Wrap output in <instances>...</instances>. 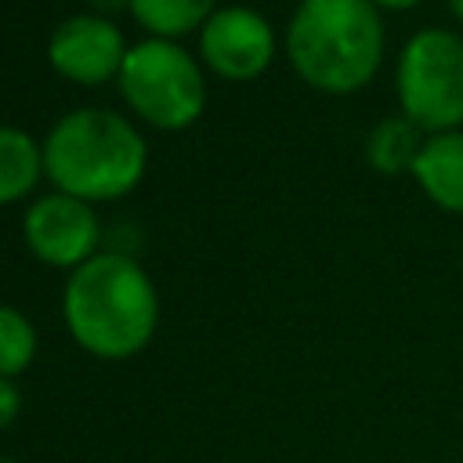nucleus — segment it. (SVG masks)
<instances>
[{
    "mask_svg": "<svg viewBox=\"0 0 463 463\" xmlns=\"http://www.w3.org/2000/svg\"><path fill=\"white\" fill-rule=\"evenodd\" d=\"M398 112L423 134L463 130V33L445 25L416 29L394 61Z\"/></svg>",
    "mask_w": 463,
    "mask_h": 463,
    "instance_id": "obj_5",
    "label": "nucleus"
},
{
    "mask_svg": "<svg viewBox=\"0 0 463 463\" xmlns=\"http://www.w3.org/2000/svg\"><path fill=\"white\" fill-rule=\"evenodd\" d=\"M127 51L130 43L123 40V29L116 25V18H105L94 11L69 14L65 22H58V29L47 40L51 69L80 87H98L116 80Z\"/></svg>",
    "mask_w": 463,
    "mask_h": 463,
    "instance_id": "obj_8",
    "label": "nucleus"
},
{
    "mask_svg": "<svg viewBox=\"0 0 463 463\" xmlns=\"http://www.w3.org/2000/svg\"><path fill=\"white\" fill-rule=\"evenodd\" d=\"M286 54L307 87L354 94L383 65V11L373 0H300L286 25Z\"/></svg>",
    "mask_w": 463,
    "mask_h": 463,
    "instance_id": "obj_2",
    "label": "nucleus"
},
{
    "mask_svg": "<svg viewBox=\"0 0 463 463\" xmlns=\"http://www.w3.org/2000/svg\"><path fill=\"white\" fill-rule=\"evenodd\" d=\"M87 4H90V11H94V14H105V18H112L119 7H127V11H130V0H87Z\"/></svg>",
    "mask_w": 463,
    "mask_h": 463,
    "instance_id": "obj_15",
    "label": "nucleus"
},
{
    "mask_svg": "<svg viewBox=\"0 0 463 463\" xmlns=\"http://www.w3.org/2000/svg\"><path fill=\"white\" fill-rule=\"evenodd\" d=\"M199 51L210 72H217L221 80H257L260 72H268L271 58H275V29L271 22L246 7V4H228L217 7L210 14V22L199 29Z\"/></svg>",
    "mask_w": 463,
    "mask_h": 463,
    "instance_id": "obj_7",
    "label": "nucleus"
},
{
    "mask_svg": "<svg viewBox=\"0 0 463 463\" xmlns=\"http://www.w3.org/2000/svg\"><path fill=\"white\" fill-rule=\"evenodd\" d=\"M61 315L69 336L87 354L123 362L148 347L159 322V293L134 257L98 250L72 268L61 293Z\"/></svg>",
    "mask_w": 463,
    "mask_h": 463,
    "instance_id": "obj_1",
    "label": "nucleus"
},
{
    "mask_svg": "<svg viewBox=\"0 0 463 463\" xmlns=\"http://www.w3.org/2000/svg\"><path fill=\"white\" fill-rule=\"evenodd\" d=\"M0 463H7V459H0Z\"/></svg>",
    "mask_w": 463,
    "mask_h": 463,
    "instance_id": "obj_18",
    "label": "nucleus"
},
{
    "mask_svg": "<svg viewBox=\"0 0 463 463\" xmlns=\"http://www.w3.org/2000/svg\"><path fill=\"white\" fill-rule=\"evenodd\" d=\"M43 177V145L25 130L0 123V206L25 199Z\"/></svg>",
    "mask_w": 463,
    "mask_h": 463,
    "instance_id": "obj_11",
    "label": "nucleus"
},
{
    "mask_svg": "<svg viewBox=\"0 0 463 463\" xmlns=\"http://www.w3.org/2000/svg\"><path fill=\"white\" fill-rule=\"evenodd\" d=\"M22 235L33 257H40L51 268H80L98 253L101 224L94 213V203L76 199L69 192H47L29 203L22 217Z\"/></svg>",
    "mask_w": 463,
    "mask_h": 463,
    "instance_id": "obj_6",
    "label": "nucleus"
},
{
    "mask_svg": "<svg viewBox=\"0 0 463 463\" xmlns=\"http://www.w3.org/2000/svg\"><path fill=\"white\" fill-rule=\"evenodd\" d=\"M445 4H449V11L456 14V22L463 25V0H445Z\"/></svg>",
    "mask_w": 463,
    "mask_h": 463,
    "instance_id": "obj_17",
    "label": "nucleus"
},
{
    "mask_svg": "<svg viewBox=\"0 0 463 463\" xmlns=\"http://www.w3.org/2000/svg\"><path fill=\"white\" fill-rule=\"evenodd\" d=\"M380 11H412V7H420L423 0H373Z\"/></svg>",
    "mask_w": 463,
    "mask_h": 463,
    "instance_id": "obj_16",
    "label": "nucleus"
},
{
    "mask_svg": "<svg viewBox=\"0 0 463 463\" xmlns=\"http://www.w3.org/2000/svg\"><path fill=\"white\" fill-rule=\"evenodd\" d=\"M116 83L130 112L156 130H184L203 116L206 105V80L199 61L177 40L163 36L130 43Z\"/></svg>",
    "mask_w": 463,
    "mask_h": 463,
    "instance_id": "obj_4",
    "label": "nucleus"
},
{
    "mask_svg": "<svg viewBox=\"0 0 463 463\" xmlns=\"http://www.w3.org/2000/svg\"><path fill=\"white\" fill-rule=\"evenodd\" d=\"M36 358V326L14 304H0V376L14 380Z\"/></svg>",
    "mask_w": 463,
    "mask_h": 463,
    "instance_id": "obj_13",
    "label": "nucleus"
},
{
    "mask_svg": "<svg viewBox=\"0 0 463 463\" xmlns=\"http://www.w3.org/2000/svg\"><path fill=\"white\" fill-rule=\"evenodd\" d=\"M148 166L145 134L112 109L65 112L43 141V174L58 192L87 203L130 195Z\"/></svg>",
    "mask_w": 463,
    "mask_h": 463,
    "instance_id": "obj_3",
    "label": "nucleus"
},
{
    "mask_svg": "<svg viewBox=\"0 0 463 463\" xmlns=\"http://www.w3.org/2000/svg\"><path fill=\"white\" fill-rule=\"evenodd\" d=\"M423 141H427V134H423L409 116L394 112V116H383V119H376V123L369 127L362 152H365V163H369L376 174L398 177V174H412Z\"/></svg>",
    "mask_w": 463,
    "mask_h": 463,
    "instance_id": "obj_10",
    "label": "nucleus"
},
{
    "mask_svg": "<svg viewBox=\"0 0 463 463\" xmlns=\"http://www.w3.org/2000/svg\"><path fill=\"white\" fill-rule=\"evenodd\" d=\"M412 181L438 210L463 217V130L427 134L412 166Z\"/></svg>",
    "mask_w": 463,
    "mask_h": 463,
    "instance_id": "obj_9",
    "label": "nucleus"
},
{
    "mask_svg": "<svg viewBox=\"0 0 463 463\" xmlns=\"http://www.w3.org/2000/svg\"><path fill=\"white\" fill-rule=\"evenodd\" d=\"M213 11L217 0H130L134 22L148 36H163V40H177L203 29Z\"/></svg>",
    "mask_w": 463,
    "mask_h": 463,
    "instance_id": "obj_12",
    "label": "nucleus"
},
{
    "mask_svg": "<svg viewBox=\"0 0 463 463\" xmlns=\"http://www.w3.org/2000/svg\"><path fill=\"white\" fill-rule=\"evenodd\" d=\"M22 412V391L14 380L0 376V430H7Z\"/></svg>",
    "mask_w": 463,
    "mask_h": 463,
    "instance_id": "obj_14",
    "label": "nucleus"
}]
</instances>
